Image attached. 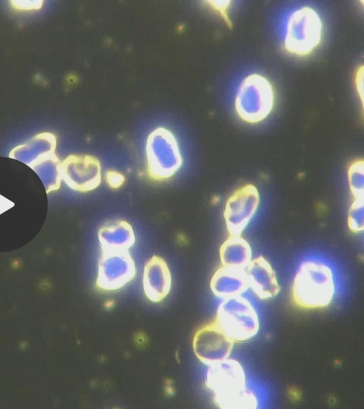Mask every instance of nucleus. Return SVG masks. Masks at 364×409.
Listing matches in <instances>:
<instances>
[{
    "instance_id": "nucleus-1",
    "label": "nucleus",
    "mask_w": 364,
    "mask_h": 409,
    "mask_svg": "<svg viewBox=\"0 0 364 409\" xmlns=\"http://www.w3.org/2000/svg\"><path fill=\"white\" fill-rule=\"evenodd\" d=\"M207 384L222 408H255V395L246 388L245 374L240 363L226 358L210 366Z\"/></svg>"
},
{
    "instance_id": "nucleus-2",
    "label": "nucleus",
    "mask_w": 364,
    "mask_h": 409,
    "mask_svg": "<svg viewBox=\"0 0 364 409\" xmlns=\"http://www.w3.org/2000/svg\"><path fill=\"white\" fill-rule=\"evenodd\" d=\"M335 292L331 268L319 262L306 261L299 267L291 288L294 304L304 309L327 307Z\"/></svg>"
},
{
    "instance_id": "nucleus-3",
    "label": "nucleus",
    "mask_w": 364,
    "mask_h": 409,
    "mask_svg": "<svg viewBox=\"0 0 364 409\" xmlns=\"http://www.w3.org/2000/svg\"><path fill=\"white\" fill-rule=\"evenodd\" d=\"M276 103L274 87L259 73H251L240 82L234 100L237 117L245 122L257 124L272 112Z\"/></svg>"
},
{
    "instance_id": "nucleus-4",
    "label": "nucleus",
    "mask_w": 364,
    "mask_h": 409,
    "mask_svg": "<svg viewBox=\"0 0 364 409\" xmlns=\"http://www.w3.org/2000/svg\"><path fill=\"white\" fill-rule=\"evenodd\" d=\"M323 25L318 13L309 6H301L289 16L283 47L289 54L305 57L321 44Z\"/></svg>"
},
{
    "instance_id": "nucleus-5",
    "label": "nucleus",
    "mask_w": 364,
    "mask_h": 409,
    "mask_svg": "<svg viewBox=\"0 0 364 409\" xmlns=\"http://www.w3.org/2000/svg\"><path fill=\"white\" fill-rule=\"evenodd\" d=\"M145 152L147 175L153 181L171 179L182 166L178 142L173 134L164 127H158L148 135Z\"/></svg>"
},
{
    "instance_id": "nucleus-6",
    "label": "nucleus",
    "mask_w": 364,
    "mask_h": 409,
    "mask_svg": "<svg viewBox=\"0 0 364 409\" xmlns=\"http://www.w3.org/2000/svg\"><path fill=\"white\" fill-rule=\"evenodd\" d=\"M215 322L233 342L250 340L259 328L255 308L241 295L223 300L218 308Z\"/></svg>"
},
{
    "instance_id": "nucleus-7",
    "label": "nucleus",
    "mask_w": 364,
    "mask_h": 409,
    "mask_svg": "<svg viewBox=\"0 0 364 409\" xmlns=\"http://www.w3.org/2000/svg\"><path fill=\"white\" fill-rule=\"evenodd\" d=\"M136 272L135 263L129 250L102 251L96 285L103 291L118 290L135 277Z\"/></svg>"
},
{
    "instance_id": "nucleus-8",
    "label": "nucleus",
    "mask_w": 364,
    "mask_h": 409,
    "mask_svg": "<svg viewBox=\"0 0 364 409\" xmlns=\"http://www.w3.org/2000/svg\"><path fill=\"white\" fill-rule=\"evenodd\" d=\"M259 205V194L252 184L237 188L228 198L224 218L229 235L240 236L247 227Z\"/></svg>"
},
{
    "instance_id": "nucleus-9",
    "label": "nucleus",
    "mask_w": 364,
    "mask_h": 409,
    "mask_svg": "<svg viewBox=\"0 0 364 409\" xmlns=\"http://www.w3.org/2000/svg\"><path fill=\"white\" fill-rule=\"evenodd\" d=\"M62 179L71 188L87 192L97 188L102 180L99 160L90 155H72L61 164Z\"/></svg>"
},
{
    "instance_id": "nucleus-10",
    "label": "nucleus",
    "mask_w": 364,
    "mask_h": 409,
    "mask_svg": "<svg viewBox=\"0 0 364 409\" xmlns=\"http://www.w3.org/2000/svg\"><path fill=\"white\" fill-rule=\"evenodd\" d=\"M234 342L214 322L199 329L193 338V349L203 363L212 366L229 358Z\"/></svg>"
},
{
    "instance_id": "nucleus-11",
    "label": "nucleus",
    "mask_w": 364,
    "mask_h": 409,
    "mask_svg": "<svg viewBox=\"0 0 364 409\" xmlns=\"http://www.w3.org/2000/svg\"><path fill=\"white\" fill-rule=\"evenodd\" d=\"M146 297L153 302L162 301L171 288V275L166 262L154 255L146 263L143 274Z\"/></svg>"
},
{
    "instance_id": "nucleus-12",
    "label": "nucleus",
    "mask_w": 364,
    "mask_h": 409,
    "mask_svg": "<svg viewBox=\"0 0 364 409\" xmlns=\"http://www.w3.org/2000/svg\"><path fill=\"white\" fill-rule=\"evenodd\" d=\"M249 288L260 299L276 296L280 287L274 270L262 256L251 260L245 268Z\"/></svg>"
},
{
    "instance_id": "nucleus-13",
    "label": "nucleus",
    "mask_w": 364,
    "mask_h": 409,
    "mask_svg": "<svg viewBox=\"0 0 364 409\" xmlns=\"http://www.w3.org/2000/svg\"><path fill=\"white\" fill-rule=\"evenodd\" d=\"M102 251L129 250L135 243L132 226L124 220H114L102 225L98 230Z\"/></svg>"
},
{
    "instance_id": "nucleus-14",
    "label": "nucleus",
    "mask_w": 364,
    "mask_h": 409,
    "mask_svg": "<svg viewBox=\"0 0 364 409\" xmlns=\"http://www.w3.org/2000/svg\"><path fill=\"white\" fill-rule=\"evenodd\" d=\"M213 293L221 298L240 296L249 289L245 269L222 265L210 280Z\"/></svg>"
},
{
    "instance_id": "nucleus-15",
    "label": "nucleus",
    "mask_w": 364,
    "mask_h": 409,
    "mask_svg": "<svg viewBox=\"0 0 364 409\" xmlns=\"http://www.w3.org/2000/svg\"><path fill=\"white\" fill-rule=\"evenodd\" d=\"M252 254L250 244L241 235H229L220 248L222 265L226 267L245 269L252 260Z\"/></svg>"
},
{
    "instance_id": "nucleus-16",
    "label": "nucleus",
    "mask_w": 364,
    "mask_h": 409,
    "mask_svg": "<svg viewBox=\"0 0 364 409\" xmlns=\"http://www.w3.org/2000/svg\"><path fill=\"white\" fill-rule=\"evenodd\" d=\"M364 161L363 159L353 161L348 167V181L353 198H363Z\"/></svg>"
},
{
    "instance_id": "nucleus-17",
    "label": "nucleus",
    "mask_w": 364,
    "mask_h": 409,
    "mask_svg": "<svg viewBox=\"0 0 364 409\" xmlns=\"http://www.w3.org/2000/svg\"><path fill=\"white\" fill-rule=\"evenodd\" d=\"M363 198H353L348 213V226L352 233H359L364 228Z\"/></svg>"
},
{
    "instance_id": "nucleus-18",
    "label": "nucleus",
    "mask_w": 364,
    "mask_h": 409,
    "mask_svg": "<svg viewBox=\"0 0 364 409\" xmlns=\"http://www.w3.org/2000/svg\"><path fill=\"white\" fill-rule=\"evenodd\" d=\"M230 1H208L210 6L217 11L220 15L223 18L228 26L232 27V23L228 14V11L230 7Z\"/></svg>"
},
{
    "instance_id": "nucleus-19",
    "label": "nucleus",
    "mask_w": 364,
    "mask_h": 409,
    "mask_svg": "<svg viewBox=\"0 0 364 409\" xmlns=\"http://www.w3.org/2000/svg\"><path fill=\"white\" fill-rule=\"evenodd\" d=\"M105 181L109 187L118 188L124 184L125 177L120 172L111 170L106 172Z\"/></svg>"
},
{
    "instance_id": "nucleus-20",
    "label": "nucleus",
    "mask_w": 364,
    "mask_h": 409,
    "mask_svg": "<svg viewBox=\"0 0 364 409\" xmlns=\"http://www.w3.org/2000/svg\"><path fill=\"white\" fill-rule=\"evenodd\" d=\"M355 86L358 96L360 97L361 102H363V66L361 65L355 73Z\"/></svg>"
}]
</instances>
